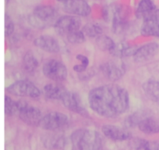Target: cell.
<instances>
[{"instance_id": "obj_1", "label": "cell", "mask_w": 159, "mask_h": 150, "mask_svg": "<svg viewBox=\"0 0 159 150\" xmlns=\"http://www.w3.org/2000/svg\"><path fill=\"white\" fill-rule=\"evenodd\" d=\"M89 105L98 115L113 118L124 114L130 105L128 91L116 84H107L93 88L89 93Z\"/></svg>"}, {"instance_id": "obj_2", "label": "cell", "mask_w": 159, "mask_h": 150, "mask_svg": "<svg viewBox=\"0 0 159 150\" xmlns=\"http://www.w3.org/2000/svg\"><path fill=\"white\" fill-rule=\"evenodd\" d=\"M72 150H102L103 142L100 134L94 130L79 128L71 135Z\"/></svg>"}, {"instance_id": "obj_3", "label": "cell", "mask_w": 159, "mask_h": 150, "mask_svg": "<svg viewBox=\"0 0 159 150\" xmlns=\"http://www.w3.org/2000/svg\"><path fill=\"white\" fill-rule=\"evenodd\" d=\"M6 91L14 96L30 98H38L41 95L40 90L28 80H16L6 88Z\"/></svg>"}, {"instance_id": "obj_4", "label": "cell", "mask_w": 159, "mask_h": 150, "mask_svg": "<svg viewBox=\"0 0 159 150\" xmlns=\"http://www.w3.org/2000/svg\"><path fill=\"white\" fill-rule=\"evenodd\" d=\"M57 19V12L53 6H38L34 9L31 21L35 26L44 27L48 25H54Z\"/></svg>"}, {"instance_id": "obj_5", "label": "cell", "mask_w": 159, "mask_h": 150, "mask_svg": "<svg viewBox=\"0 0 159 150\" xmlns=\"http://www.w3.org/2000/svg\"><path fill=\"white\" fill-rule=\"evenodd\" d=\"M43 74L47 78L55 82L64 81L68 77V69L61 61L55 59L48 60L42 67Z\"/></svg>"}, {"instance_id": "obj_6", "label": "cell", "mask_w": 159, "mask_h": 150, "mask_svg": "<svg viewBox=\"0 0 159 150\" xmlns=\"http://www.w3.org/2000/svg\"><path fill=\"white\" fill-rule=\"evenodd\" d=\"M18 114L20 120L30 126H39L43 117L38 108L24 101H19Z\"/></svg>"}, {"instance_id": "obj_7", "label": "cell", "mask_w": 159, "mask_h": 150, "mask_svg": "<svg viewBox=\"0 0 159 150\" xmlns=\"http://www.w3.org/2000/svg\"><path fill=\"white\" fill-rule=\"evenodd\" d=\"M82 21L75 15H65L59 17L54 26L57 33L61 36H67L80 29Z\"/></svg>"}, {"instance_id": "obj_8", "label": "cell", "mask_w": 159, "mask_h": 150, "mask_svg": "<svg viewBox=\"0 0 159 150\" xmlns=\"http://www.w3.org/2000/svg\"><path fill=\"white\" fill-rule=\"evenodd\" d=\"M68 122V118L65 114L60 111H51L42 117L39 126L45 130L55 131L63 128Z\"/></svg>"}, {"instance_id": "obj_9", "label": "cell", "mask_w": 159, "mask_h": 150, "mask_svg": "<svg viewBox=\"0 0 159 150\" xmlns=\"http://www.w3.org/2000/svg\"><path fill=\"white\" fill-rule=\"evenodd\" d=\"M63 10L68 15L86 17L91 14L90 5L85 0H67L63 3Z\"/></svg>"}, {"instance_id": "obj_10", "label": "cell", "mask_w": 159, "mask_h": 150, "mask_svg": "<svg viewBox=\"0 0 159 150\" xmlns=\"http://www.w3.org/2000/svg\"><path fill=\"white\" fill-rule=\"evenodd\" d=\"M61 102L64 106L69 111L82 116L88 115V111L84 107L82 98L77 93L68 91L61 99Z\"/></svg>"}, {"instance_id": "obj_11", "label": "cell", "mask_w": 159, "mask_h": 150, "mask_svg": "<svg viewBox=\"0 0 159 150\" xmlns=\"http://www.w3.org/2000/svg\"><path fill=\"white\" fill-rule=\"evenodd\" d=\"M141 33L144 36H155L159 38V9L143 19Z\"/></svg>"}, {"instance_id": "obj_12", "label": "cell", "mask_w": 159, "mask_h": 150, "mask_svg": "<svg viewBox=\"0 0 159 150\" xmlns=\"http://www.w3.org/2000/svg\"><path fill=\"white\" fill-rule=\"evenodd\" d=\"M159 46L155 42H151L138 47L133 55L134 60L137 63H143L153 58L158 52Z\"/></svg>"}, {"instance_id": "obj_13", "label": "cell", "mask_w": 159, "mask_h": 150, "mask_svg": "<svg viewBox=\"0 0 159 150\" xmlns=\"http://www.w3.org/2000/svg\"><path fill=\"white\" fill-rule=\"evenodd\" d=\"M34 44L39 49L50 54H56L61 49L58 41L54 37L48 35H41L35 38Z\"/></svg>"}, {"instance_id": "obj_14", "label": "cell", "mask_w": 159, "mask_h": 150, "mask_svg": "<svg viewBox=\"0 0 159 150\" xmlns=\"http://www.w3.org/2000/svg\"><path fill=\"white\" fill-rule=\"evenodd\" d=\"M102 132L108 139L113 141H126L131 138V135L127 130L113 125H104L102 127Z\"/></svg>"}, {"instance_id": "obj_15", "label": "cell", "mask_w": 159, "mask_h": 150, "mask_svg": "<svg viewBox=\"0 0 159 150\" xmlns=\"http://www.w3.org/2000/svg\"><path fill=\"white\" fill-rule=\"evenodd\" d=\"M100 71L104 77L111 81H116L124 76V70L115 62L107 61L100 66Z\"/></svg>"}, {"instance_id": "obj_16", "label": "cell", "mask_w": 159, "mask_h": 150, "mask_svg": "<svg viewBox=\"0 0 159 150\" xmlns=\"http://www.w3.org/2000/svg\"><path fill=\"white\" fill-rule=\"evenodd\" d=\"M67 91L66 88L58 83L48 84L43 88V95L50 100L61 101Z\"/></svg>"}, {"instance_id": "obj_17", "label": "cell", "mask_w": 159, "mask_h": 150, "mask_svg": "<svg viewBox=\"0 0 159 150\" xmlns=\"http://www.w3.org/2000/svg\"><path fill=\"white\" fill-rule=\"evenodd\" d=\"M138 47L135 46L124 43V42H120V43H115L114 46L110 50V54L117 58H124V57H128L130 56L133 57Z\"/></svg>"}, {"instance_id": "obj_18", "label": "cell", "mask_w": 159, "mask_h": 150, "mask_svg": "<svg viewBox=\"0 0 159 150\" xmlns=\"http://www.w3.org/2000/svg\"><path fill=\"white\" fill-rule=\"evenodd\" d=\"M142 90L148 98L159 105V81L156 80H146L142 84Z\"/></svg>"}, {"instance_id": "obj_19", "label": "cell", "mask_w": 159, "mask_h": 150, "mask_svg": "<svg viewBox=\"0 0 159 150\" xmlns=\"http://www.w3.org/2000/svg\"><path fill=\"white\" fill-rule=\"evenodd\" d=\"M138 126L140 131L146 135L159 133V122L154 118L148 117L141 119Z\"/></svg>"}, {"instance_id": "obj_20", "label": "cell", "mask_w": 159, "mask_h": 150, "mask_svg": "<svg viewBox=\"0 0 159 150\" xmlns=\"http://www.w3.org/2000/svg\"><path fill=\"white\" fill-rule=\"evenodd\" d=\"M156 9V5L153 0H140L136 8L135 15L139 19H144Z\"/></svg>"}, {"instance_id": "obj_21", "label": "cell", "mask_w": 159, "mask_h": 150, "mask_svg": "<svg viewBox=\"0 0 159 150\" xmlns=\"http://www.w3.org/2000/svg\"><path fill=\"white\" fill-rule=\"evenodd\" d=\"M39 61L32 51H27L24 54L22 60V69L25 73L32 74L37 71Z\"/></svg>"}, {"instance_id": "obj_22", "label": "cell", "mask_w": 159, "mask_h": 150, "mask_svg": "<svg viewBox=\"0 0 159 150\" xmlns=\"http://www.w3.org/2000/svg\"><path fill=\"white\" fill-rule=\"evenodd\" d=\"M127 26V19L124 15V12L121 8H117L115 10L113 17V30L116 33H120Z\"/></svg>"}, {"instance_id": "obj_23", "label": "cell", "mask_w": 159, "mask_h": 150, "mask_svg": "<svg viewBox=\"0 0 159 150\" xmlns=\"http://www.w3.org/2000/svg\"><path fill=\"white\" fill-rule=\"evenodd\" d=\"M115 43H116L109 36L101 35L96 38V45L102 51H108L110 53L114 46Z\"/></svg>"}, {"instance_id": "obj_24", "label": "cell", "mask_w": 159, "mask_h": 150, "mask_svg": "<svg viewBox=\"0 0 159 150\" xmlns=\"http://www.w3.org/2000/svg\"><path fill=\"white\" fill-rule=\"evenodd\" d=\"M82 31L86 36L90 38H97L99 36L102 35V28L99 25L96 23H89L86 24L82 29Z\"/></svg>"}, {"instance_id": "obj_25", "label": "cell", "mask_w": 159, "mask_h": 150, "mask_svg": "<svg viewBox=\"0 0 159 150\" xmlns=\"http://www.w3.org/2000/svg\"><path fill=\"white\" fill-rule=\"evenodd\" d=\"M19 111V101H16L9 96L5 97V112L8 116H12Z\"/></svg>"}, {"instance_id": "obj_26", "label": "cell", "mask_w": 159, "mask_h": 150, "mask_svg": "<svg viewBox=\"0 0 159 150\" xmlns=\"http://www.w3.org/2000/svg\"><path fill=\"white\" fill-rule=\"evenodd\" d=\"M85 37L86 36L85 35L83 31L79 29V30L68 34L66 38L68 41L71 44H82L85 41Z\"/></svg>"}, {"instance_id": "obj_27", "label": "cell", "mask_w": 159, "mask_h": 150, "mask_svg": "<svg viewBox=\"0 0 159 150\" xmlns=\"http://www.w3.org/2000/svg\"><path fill=\"white\" fill-rule=\"evenodd\" d=\"M5 26H6L5 36H6V37L10 36L13 33L14 29H15V26H14V23L12 19L8 14L5 15Z\"/></svg>"}, {"instance_id": "obj_28", "label": "cell", "mask_w": 159, "mask_h": 150, "mask_svg": "<svg viewBox=\"0 0 159 150\" xmlns=\"http://www.w3.org/2000/svg\"><path fill=\"white\" fill-rule=\"evenodd\" d=\"M144 150H159V141H151L144 140V145H143Z\"/></svg>"}, {"instance_id": "obj_29", "label": "cell", "mask_w": 159, "mask_h": 150, "mask_svg": "<svg viewBox=\"0 0 159 150\" xmlns=\"http://www.w3.org/2000/svg\"><path fill=\"white\" fill-rule=\"evenodd\" d=\"M89 66H86L85 64H82V63H78V64H75L73 66V70L74 71H75L76 73H78L79 74H82V73L85 72V71L88 70Z\"/></svg>"}, {"instance_id": "obj_30", "label": "cell", "mask_w": 159, "mask_h": 150, "mask_svg": "<svg viewBox=\"0 0 159 150\" xmlns=\"http://www.w3.org/2000/svg\"><path fill=\"white\" fill-rule=\"evenodd\" d=\"M76 59L80 63H82V64H85L86 66H89V60L88 57L83 55V54H78V55H76Z\"/></svg>"}, {"instance_id": "obj_31", "label": "cell", "mask_w": 159, "mask_h": 150, "mask_svg": "<svg viewBox=\"0 0 159 150\" xmlns=\"http://www.w3.org/2000/svg\"><path fill=\"white\" fill-rule=\"evenodd\" d=\"M56 1L59 2H62V3H64V2H66L67 0H56Z\"/></svg>"}]
</instances>
